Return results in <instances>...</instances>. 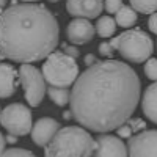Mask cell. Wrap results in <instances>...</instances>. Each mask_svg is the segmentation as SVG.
<instances>
[{"label":"cell","mask_w":157,"mask_h":157,"mask_svg":"<svg viewBox=\"0 0 157 157\" xmlns=\"http://www.w3.org/2000/svg\"><path fill=\"white\" fill-rule=\"evenodd\" d=\"M140 96L141 82L132 66L113 58L98 60L77 77L69 107L80 126L105 134L132 118Z\"/></svg>","instance_id":"cell-1"},{"label":"cell","mask_w":157,"mask_h":157,"mask_svg":"<svg viewBox=\"0 0 157 157\" xmlns=\"http://www.w3.org/2000/svg\"><path fill=\"white\" fill-rule=\"evenodd\" d=\"M60 43L57 17L35 2L14 3L0 16V57L16 63L47 58Z\"/></svg>","instance_id":"cell-2"},{"label":"cell","mask_w":157,"mask_h":157,"mask_svg":"<svg viewBox=\"0 0 157 157\" xmlns=\"http://www.w3.org/2000/svg\"><path fill=\"white\" fill-rule=\"evenodd\" d=\"M96 140L83 126L61 127L46 146L44 157H93Z\"/></svg>","instance_id":"cell-3"},{"label":"cell","mask_w":157,"mask_h":157,"mask_svg":"<svg viewBox=\"0 0 157 157\" xmlns=\"http://www.w3.org/2000/svg\"><path fill=\"white\" fill-rule=\"evenodd\" d=\"M112 46L124 60L130 63H145L154 52V43L148 33L140 29H130L120 36L112 38Z\"/></svg>","instance_id":"cell-4"},{"label":"cell","mask_w":157,"mask_h":157,"mask_svg":"<svg viewBox=\"0 0 157 157\" xmlns=\"http://www.w3.org/2000/svg\"><path fill=\"white\" fill-rule=\"evenodd\" d=\"M43 74L46 82L52 86H61L69 88L75 83L78 74V64L75 58L69 57L66 52L54 50L46 58L43 64Z\"/></svg>","instance_id":"cell-5"},{"label":"cell","mask_w":157,"mask_h":157,"mask_svg":"<svg viewBox=\"0 0 157 157\" xmlns=\"http://www.w3.org/2000/svg\"><path fill=\"white\" fill-rule=\"evenodd\" d=\"M19 78L27 104L30 107H38L47 94V82L43 71H39L32 63H22L19 66Z\"/></svg>","instance_id":"cell-6"},{"label":"cell","mask_w":157,"mask_h":157,"mask_svg":"<svg viewBox=\"0 0 157 157\" xmlns=\"http://www.w3.org/2000/svg\"><path fill=\"white\" fill-rule=\"evenodd\" d=\"M0 124L6 129L8 134L24 137L32 134L33 129V115L30 107L24 105L21 102H14L6 105L0 113Z\"/></svg>","instance_id":"cell-7"},{"label":"cell","mask_w":157,"mask_h":157,"mask_svg":"<svg viewBox=\"0 0 157 157\" xmlns=\"http://www.w3.org/2000/svg\"><path fill=\"white\" fill-rule=\"evenodd\" d=\"M129 157H157V130L149 129L130 137L127 141Z\"/></svg>","instance_id":"cell-8"},{"label":"cell","mask_w":157,"mask_h":157,"mask_svg":"<svg viewBox=\"0 0 157 157\" xmlns=\"http://www.w3.org/2000/svg\"><path fill=\"white\" fill-rule=\"evenodd\" d=\"M94 157H129V148L121 141V137L105 132L96 138Z\"/></svg>","instance_id":"cell-9"},{"label":"cell","mask_w":157,"mask_h":157,"mask_svg":"<svg viewBox=\"0 0 157 157\" xmlns=\"http://www.w3.org/2000/svg\"><path fill=\"white\" fill-rule=\"evenodd\" d=\"M94 33H96V27L90 22V19H85V17L72 19L66 27V36L69 39V43L75 46L90 43L94 38Z\"/></svg>","instance_id":"cell-10"},{"label":"cell","mask_w":157,"mask_h":157,"mask_svg":"<svg viewBox=\"0 0 157 157\" xmlns=\"http://www.w3.org/2000/svg\"><path fill=\"white\" fill-rule=\"evenodd\" d=\"M60 129H61L60 123L57 120H54V118H39L33 124L32 140L35 141V145L46 148L52 141V138L57 135V132Z\"/></svg>","instance_id":"cell-11"},{"label":"cell","mask_w":157,"mask_h":157,"mask_svg":"<svg viewBox=\"0 0 157 157\" xmlns=\"http://www.w3.org/2000/svg\"><path fill=\"white\" fill-rule=\"evenodd\" d=\"M104 10L102 0H66V11L74 17L94 19Z\"/></svg>","instance_id":"cell-12"},{"label":"cell","mask_w":157,"mask_h":157,"mask_svg":"<svg viewBox=\"0 0 157 157\" xmlns=\"http://www.w3.org/2000/svg\"><path fill=\"white\" fill-rule=\"evenodd\" d=\"M19 82V69H16L10 63L0 64V96H2V99L11 98L14 94Z\"/></svg>","instance_id":"cell-13"},{"label":"cell","mask_w":157,"mask_h":157,"mask_svg":"<svg viewBox=\"0 0 157 157\" xmlns=\"http://www.w3.org/2000/svg\"><path fill=\"white\" fill-rule=\"evenodd\" d=\"M141 109L143 115L157 124V80L145 90V94L141 98Z\"/></svg>","instance_id":"cell-14"},{"label":"cell","mask_w":157,"mask_h":157,"mask_svg":"<svg viewBox=\"0 0 157 157\" xmlns=\"http://www.w3.org/2000/svg\"><path fill=\"white\" fill-rule=\"evenodd\" d=\"M115 19H116V24L121 29H130L137 22L138 16H137V11L130 5H123L120 8V11L115 14Z\"/></svg>","instance_id":"cell-15"},{"label":"cell","mask_w":157,"mask_h":157,"mask_svg":"<svg viewBox=\"0 0 157 157\" xmlns=\"http://www.w3.org/2000/svg\"><path fill=\"white\" fill-rule=\"evenodd\" d=\"M116 19L110 16H101L96 22V35L101 38H110L116 32Z\"/></svg>","instance_id":"cell-16"},{"label":"cell","mask_w":157,"mask_h":157,"mask_svg":"<svg viewBox=\"0 0 157 157\" xmlns=\"http://www.w3.org/2000/svg\"><path fill=\"white\" fill-rule=\"evenodd\" d=\"M47 94L50 101L58 107H64L66 104L71 102V91L69 88H61V86H49L47 88Z\"/></svg>","instance_id":"cell-17"},{"label":"cell","mask_w":157,"mask_h":157,"mask_svg":"<svg viewBox=\"0 0 157 157\" xmlns=\"http://www.w3.org/2000/svg\"><path fill=\"white\" fill-rule=\"evenodd\" d=\"M129 3L141 14H152L157 11V0H129Z\"/></svg>","instance_id":"cell-18"},{"label":"cell","mask_w":157,"mask_h":157,"mask_svg":"<svg viewBox=\"0 0 157 157\" xmlns=\"http://www.w3.org/2000/svg\"><path fill=\"white\" fill-rule=\"evenodd\" d=\"M0 157H36V155H35V152L24 149V148H10V149L2 151Z\"/></svg>","instance_id":"cell-19"},{"label":"cell","mask_w":157,"mask_h":157,"mask_svg":"<svg viewBox=\"0 0 157 157\" xmlns=\"http://www.w3.org/2000/svg\"><path fill=\"white\" fill-rule=\"evenodd\" d=\"M145 75L149 78V80L155 82L157 80V58H149L148 61H145Z\"/></svg>","instance_id":"cell-20"},{"label":"cell","mask_w":157,"mask_h":157,"mask_svg":"<svg viewBox=\"0 0 157 157\" xmlns=\"http://www.w3.org/2000/svg\"><path fill=\"white\" fill-rule=\"evenodd\" d=\"M123 6V0H104V8L109 14H116Z\"/></svg>","instance_id":"cell-21"},{"label":"cell","mask_w":157,"mask_h":157,"mask_svg":"<svg viewBox=\"0 0 157 157\" xmlns=\"http://www.w3.org/2000/svg\"><path fill=\"white\" fill-rule=\"evenodd\" d=\"M99 54L105 58H112L113 54H115V47L112 46L110 41H104V43L99 44Z\"/></svg>","instance_id":"cell-22"},{"label":"cell","mask_w":157,"mask_h":157,"mask_svg":"<svg viewBox=\"0 0 157 157\" xmlns=\"http://www.w3.org/2000/svg\"><path fill=\"white\" fill-rule=\"evenodd\" d=\"M116 130H118V135H120L121 138H130L132 137V132H134V129L130 127V124H123Z\"/></svg>","instance_id":"cell-23"},{"label":"cell","mask_w":157,"mask_h":157,"mask_svg":"<svg viewBox=\"0 0 157 157\" xmlns=\"http://www.w3.org/2000/svg\"><path fill=\"white\" fill-rule=\"evenodd\" d=\"M127 123L130 124V127L134 129V132H137V130H141V129H146L145 121L140 120V118H134V120H129Z\"/></svg>","instance_id":"cell-24"},{"label":"cell","mask_w":157,"mask_h":157,"mask_svg":"<svg viewBox=\"0 0 157 157\" xmlns=\"http://www.w3.org/2000/svg\"><path fill=\"white\" fill-rule=\"evenodd\" d=\"M63 49H64V52L69 55V57H72V58H78L80 57V52H78V49L75 47V44L74 46H68V44H63Z\"/></svg>","instance_id":"cell-25"},{"label":"cell","mask_w":157,"mask_h":157,"mask_svg":"<svg viewBox=\"0 0 157 157\" xmlns=\"http://www.w3.org/2000/svg\"><path fill=\"white\" fill-rule=\"evenodd\" d=\"M148 27H149V30H151L154 35H157V11H155V13H152V14L149 16Z\"/></svg>","instance_id":"cell-26"},{"label":"cell","mask_w":157,"mask_h":157,"mask_svg":"<svg viewBox=\"0 0 157 157\" xmlns=\"http://www.w3.org/2000/svg\"><path fill=\"white\" fill-rule=\"evenodd\" d=\"M85 64H86V66H91V64H94L96 61H98V58L94 57V54H88L86 57H85Z\"/></svg>","instance_id":"cell-27"},{"label":"cell","mask_w":157,"mask_h":157,"mask_svg":"<svg viewBox=\"0 0 157 157\" xmlns=\"http://www.w3.org/2000/svg\"><path fill=\"white\" fill-rule=\"evenodd\" d=\"M6 140H8V143H11V145H14V143L17 141V135H13V134H10V135H6Z\"/></svg>","instance_id":"cell-28"},{"label":"cell","mask_w":157,"mask_h":157,"mask_svg":"<svg viewBox=\"0 0 157 157\" xmlns=\"http://www.w3.org/2000/svg\"><path fill=\"white\" fill-rule=\"evenodd\" d=\"M63 118L64 120H71V118H74V115L71 110H66V112H63Z\"/></svg>","instance_id":"cell-29"},{"label":"cell","mask_w":157,"mask_h":157,"mask_svg":"<svg viewBox=\"0 0 157 157\" xmlns=\"http://www.w3.org/2000/svg\"><path fill=\"white\" fill-rule=\"evenodd\" d=\"M0 5H2V8H5V5H6V0H0Z\"/></svg>","instance_id":"cell-30"},{"label":"cell","mask_w":157,"mask_h":157,"mask_svg":"<svg viewBox=\"0 0 157 157\" xmlns=\"http://www.w3.org/2000/svg\"><path fill=\"white\" fill-rule=\"evenodd\" d=\"M21 2H39V0H21Z\"/></svg>","instance_id":"cell-31"},{"label":"cell","mask_w":157,"mask_h":157,"mask_svg":"<svg viewBox=\"0 0 157 157\" xmlns=\"http://www.w3.org/2000/svg\"><path fill=\"white\" fill-rule=\"evenodd\" d=\"M49 2H50V3H57V2H58V0H49Z\"/></svg>","instance_id":"cell-32"}]
</instances>
